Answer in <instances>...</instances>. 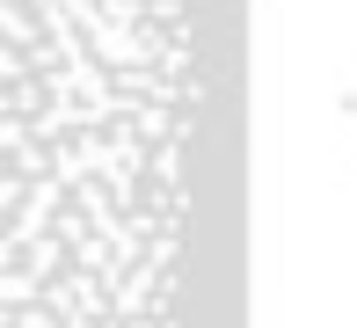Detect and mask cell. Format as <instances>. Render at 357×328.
I'll list each match as a JSON object with an SVG mask.
<instances>
[{"instance_id":"obj_1","label":"cell","mask_w":357,"mask_h":328,"mask_svg":"<svg viewBox=\"0 0 357 328\" xmlns=\"http://www.w3.org/2000/svg\"><path fill=\"white\" fill-rule=\"evenodd\" d=\"M248 0H0V328H248Z\"/></svg>"}]
</instances>
